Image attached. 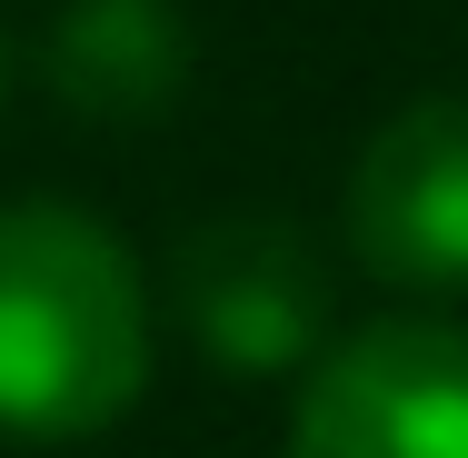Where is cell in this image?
<instances>
[{"instance_id": "2", "label": "cell", "mask_w": 468, "mask_h": 458, "mask_svg": "<svg viewBox=\"0 0 468 458\" xmlns=\"http://www.w3.org/2000/svg\"><path fill=\"white\" fill-rule=\"evenodd\" d=\"M289 458H468V329L459 319H369L319 349Z\"/></svg>"}, {"instance_id": "4", "label": "cell", "mask_w": 468, "mask_h": 458, "mask_svg": "<svg viewBox=\"0 0 468 458\" xmlns=\"http://www.w3.org/2000/svg\"><path fill=\"white\" fill-rule=\"evenodd\" d=\"M180 319L219 368L280 378L329 329V279L289 219H209L180 240Z\"/></svg>"}, {"instance_id": "6", "label": "cell", "mask_w": 468, "mask_h": 458, "mask_svg": "<svg viewBox=\"0 0 468 458\" xmlns=\"http://www.w3.org/2000/svg\"><path fill=\"white\" fill-rule=\"evenodd\" d=\"M0 100H10V50H0Z\"/></svg>"}, {"instance_id": "3", "label": "cell", "mask_w": 468, "mask_h": 458, "mask_svg": "<svg viewBox=\"0 0 468 458\" xmlns=\"http://www.w3.org/2000/svg\"><path fill=\"white\" fill-rule=\"evenodd\" d=\"M349 240L399 289H468V91L409 100L359 150Z\"/></svg>"}, {"instance_id": "5", "label": "cell", "mask_w": 468, "mask_h": 458, "mask_svg": "<svg viewBox=\"0 0 468 458\" xmlns=\"http://www.w3.org/2000/svg\"><path fill=\"white\" fill-rule=\"evenodd\" d=\"M40 70L90 120H160L189 91V30L170 0H70L40 40Z\"/></svg>"}, {"instance_id": "1", "label": "cell", "mask_w": 468, "mask_h": 458, "mask_svg": "<svg viewBox=\"0 0 468 458\" xmlns=\"http://www.w3.org/2000/svg\"><path fill=\"white\" fill-rule=\"evenodd\" d=\"M150 389V289L120 229L70 199L0 209V429L100 439Z\"/></svg>"}]
</instances>
